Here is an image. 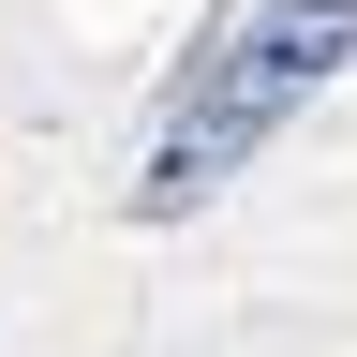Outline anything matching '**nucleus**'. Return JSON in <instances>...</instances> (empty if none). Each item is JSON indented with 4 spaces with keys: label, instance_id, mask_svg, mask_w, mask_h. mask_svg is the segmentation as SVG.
I'll return each instance as SVG.
<instances>
[{
    "label": "nucleus",
    "instance_id": "nucleus-1",
    "mask_svg": "<svg viewBox=\"0 0 357 357\" xmlns=\"http://www.w3.org/2000/svg\"><path fill=\"white\" fill-rule=\"evenodd\" d=\"M342 60H357V0H253L238 30L178 75L149 164H134V208H149V223H164V208H208V194H223V178H238Z\"/></svg>",
    "mask_w": 357,
    "mask_h": 357
}]
</instances>
